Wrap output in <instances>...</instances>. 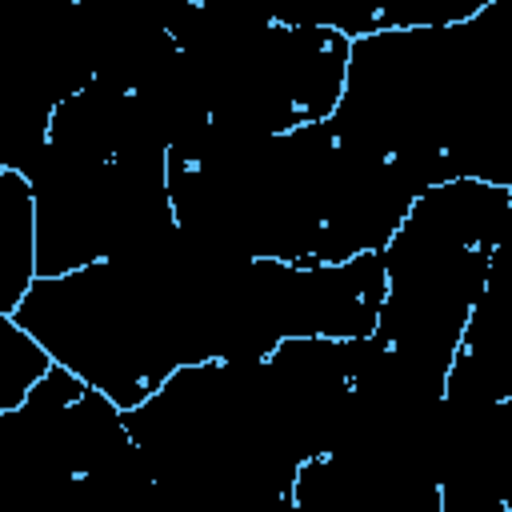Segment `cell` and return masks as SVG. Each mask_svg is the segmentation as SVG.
<instances>
[{
	"mask_svg": "<svg viewBox=\"0 0 512 512\" xmlns=\"http://www.w3.org/2000/svg\"><path fill=\"white\" fill-rule=\"evenodd\" d=\"M36 284V200L20 168H0V312L12 316Z\"/></svg>",
	"mask_w": 512,
	"mask_h": 512,
	"instance_id": "cell-1",
	"label": "cell"
}]
</instances>
